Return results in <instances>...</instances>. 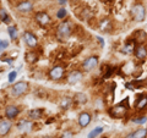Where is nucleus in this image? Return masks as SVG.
<instances>
[{
  "instance_id": "nucleus-31",
  "label": "nucleus",
  "mask_w": 147,
  "mask_h": 138,
  "mask_svg": "<svg viewBox=\"0 0 147 138\" xmlns=\"http://www.w3.org/2000/svg\"><path fill=\"white\" fill-rule=\"evenodd\" d=\"M61 138H74V135L71 132H64V135L61 136Z\"/></svg>"
},
{
  "instance_id": "nucleus-13",
  "label": "nucleus",
  "mask_w": 147,
  "mask_h": 138,
  "mask_svg": "<svg viewBox=\"0 0 147 138\" xmlns=\"http://www.w3.org/2000/svg\"><path fill=\"white\" fill-rule=\"evenodd\" d=\"M80 80H82V73L80 72V71H74V72H71L70 75H69V77H67V82L70 84H75V83H77Z\"/></svg>"
},
{
  "instance_id": "nucleus-4",
  "label": "nucleus",
  "mask_w": 147,
  "mask_h": 138,
  "mask_svg": "<svg viewBox=\"0 0 147 138\" xmlns=\"http://www.w3.org/2000/svg\"><path fill=\"white\" fill-rule=\"evenodd\" d=\"M28 90V83L27 82H17L12 86L11 88V93L15 96H20L22 94H25Z\"/></svg>"
},
{
  "instance_id": "nucleus-19",
  "label": "nucleus",
  "mask_w": 147,
  "mask_h": 138,
  "mask_svg": "<svg viewBox=\"0 0 147 138\" xmlns=\"http://www.w3.org/2000/svg\"><path fill=\"white\" fill-rule=\"evenodd\" d=\"M30 119H40L43 115V109H33L28 113Z\"/></svg>"
},
{
  "instance_id": "nucleus-6",
  "label": "nucleus",
  "mask_w": 147,
  "mask_h": 138,
  "mask_svg": "<svg viewBox=\"0 0 147 138\" xmlns=\"http://www.w3.org/2000/svg\"><path fill=\"white\" fill-rule=\"evenodd\" d=\"M36 21L38 22V23L40 26H47L50 23V17L47 12H44V11H39V12H37L36 13Z\"/></svg>"
},
{
  "instance_id": "nucleus-12",
  "label": "nucleus",
  "mask_w": 147,
  "mask_h": 138,
  "mask_svg": "<svg viewBox=\"0 0 147 138\" xmlns=\"http://www.w3.org/2000/svg\"><path fill=\"white\" fill-rule=\"evenodd\" d=\"M11 123L9 120H1L0 121V136H5L10 132Z\"/></svg>"
},
{
  "instance_id": "nucleus-22",
  "label": "nucleus",
  "mask_w": 147,
  "mask_h": 138,
  "mask_svg": "<svg viewBox=\"0 0 147 138\" xmlns=\"http://www.w3.org/2000/svg\"><path fill=\"white\" fill-rule=\"evenodd\" d=\"M0 18H1V21L4 23H10V21H11L10 16L7 15V12L5 10H0Z\"/></svg>"
},
{
  "instance_id": "nucleus-25",
  "label": "nucleus",
  "mask_w": 147,
  "mask_h": 138,
  "mask_svg": "<svg viewBox=\"0 0 147 138\" xmlns=\"http://www.w3.org/2000/svg\"><path fill=\"white\" fill-rule=\"evenodd\" d=\"M147 121V117L146 116H140V117H136V119H132V122L137 123V125H142Z\"/></svg>"
},
{
  "instance_id": "nucleus-20",
  "label": "nucleus",
  "mask_w": 147,
  "mask_h": 138,
  "mask_svg": "<svg viewBox=\"0 0 147 138\" xmlns=\"http://www.w3.org/2000/svg\"><path fill=\"white\" fill-rule=\"evenodd\" d=\"M74 99H75V102H77L79 104H86L87 103V96L84 93H76Z\"/></svg>"
},
{
  "instance_id": "nucleus-14",
  "label": "nucleus",
  "mask_w": 147,
  "mask_h": 138,
  "mask_svg": "<svg viewBox=\"0 0 147 138\" xmlns=\"http://www.w3.org/2000/svg\"><path fill=\"white\" fill-rule=\"evenodd\" d=\"M32 9H33V5H32V3H30V1H21L17 5V10L21 12H30V11H32Z\"/></svg>"
},
{
  "instance_id": "nucleus-10",
  "label": "nucleus",
  "mask_w": 147,
  "mask_h": 138,
  "mask_svg": "<svg viewBox=\"0 0 147 138\" xmlns=\"http://www.w3.org/2000/svg\"><path fill=\"white\" fill-rule=\"evenodd\" d=\"M18 113H20V110L15 105H10V107H7L5 109V116L7 119H15L18 115Z\"/></svg>"
},
{
  "instance_id": "nucleus-32",
  "label": "nucleus",
  "mask_w": 147,
  "mask_h": 138,
  "mask_svg": "<svg viewBox=\"0 0 147 138\" xmlns=\"http://www.w3.org/2000/svg\"><path fill=\"white\" fill-rule=\"evenodd\" d=\"M97 39L99 40V43H100V44H102V45H104V40H103L102 38H100V37H97Z\"/></svg>"
},
{
  "instance_id": "nucleus-16",
  "label": "nucleus",
  "mask_w": 147,
  "mask_h": 138,
  "mask_svg": "<svg viewBox=\"0 0 147 138\" xmlns=\"http://www.w3.org/2000/svg\"><path fill=\"white\" fill-rule=\"evenodd\" d=\"M135 56L139 59V60H144V59L147 56V50L144 45H139V47H136L135 49Z\"/></svg>"
},
{
  "instance_id": "nucleus-26",
  "label": "nucleus",
  "mask_w": 147,
  "mask_h": 138,
  "mask_svg": "<svg viewBox=\"0 0 147 138\" xmlns=\"http://www.w3.org/2000/svg\"><path fill=\"white\" fill-rule=\"evenodd\" d=\"M70 102H71V99H70V98H63L60 107L65 109V108H67V107H69V104H70Z\"/></svg>"
},
{
  "instance_id": "nucleus-23",
  "label": "nucleus",
  "mask_w": 147,
  "mask_h": 138,
  "mask_svg": "<svg viewBox=\"0 0 147 138\" xmlns=\"http://www.w3.org/2000/svg\"><path fill=\"white\" fill-rule=\"evenodd\" d=\"M7 32H9V36H10L11 39H16L17 38V28L15 26H10V27H9Z\"/></svg>"
},
{
  "instance_id": "nucleus-29",
  "label": "nucleus",
  "mask_w": 147,
  "mask_h": 138,
  "mask_svg": "<svg viewBox=\"0 0 147 138\" xmlns=\"http://www.w3.org/2000/svg\"><path fill=\"white\" fill-rule=\"evenodd\" d=\"M17 77V72L16 71H11L10 73H9V82H13L16 80Z\"/></svg>"
},
{
  "instance_id": "nucleus-18",
  "label": "nucleus",
  "mask_w": 147,
  "mask_h": 138,
  "mask_svg": "<svg viewBox=\"0 0 147 138\" xmlns=\"http://www.w3.org/2000/svg\"><path fill=\"white\" fill-rule=\"evenodd\" d=\"M146 137H147V130L146 128H139V130H136L127 138H146Z\"/></svg>"
},
{
  "instance_id": "nucleus-11",
  "label": "nucleus",
  "mask_w": 147,
  "mask_h": 138,
  "mask_svg": "<svg viewBox=\"0 0 147 138\" xmlns=\"http://www.w3.org/2000/svg\"><path fill=\"white\" fill-rule=\"evenodd\" d=\"M32 127H33V123L28 120H21L17 125V128L22 132H30L32 130Z\"/></svg>"
},
{
  "instance_id": "nucleus-28",
  "label": "nucleus",
  "mask_w": 147,
  "mask_h": 138,
  "mask_svg": "<svg viewBox=\"0 0 147 138\" xmlns=\"http://www.w3.org/2000/svg\"><path fill=\"white\" fill-rule=\"evenodd\" d=\"M7 47H9V42H7V40H0V52L5 50Z\"/></svg>"
},
{
  "instance_id": "nucleus-5",
  "label": "nucleus",
  "mask_w": 147,
  "mask_h": 138,
  "mask_svg": "<svg viewBox=\"0 0 147 138\" xmlns=\"http://www.w3.org/2000/svg\"><path fill=\"white\" fill-rule=\"evenodd\" d=\"M98 65V58L97 56H91L88 59H86L82 64V68L84 71H91Z\"/></svg>"
},
{
  "instance_id": "nucleus-27",
  "label": "nucleus",
  "mask_w": 147,
  "mask_h": 138,
  "mask_svg": "<svg viewBox=\"0 0 147 138\" xmlns=\"http://www.w3.org/2000/svg\"><path fill=\"white\" fill-rule=\"evenodd\" d=\"M67 15V11L65 10V9H60V10L58 11V13H57V17L58 18H64Z\"/></svg>"
},
{
  "instance_id": "nucleus-17",
  "label": "nucleus",
  "mask_w": 147,
  "mask_h": 138,
  "mask_svg": "<svg viewBox=\"0 0 147 138\" xmlns=\"http://www.w3.org/2000/svg\"><path fill=\"white\" fill-rule=\"evenodd\" d=\"M147 105V95H140L136 100V104H135V108L137 110H141L144 109Z\"/></svg>"
},
{
  "instance_id": "nucleus-34",
  "label": "nucleus",
  "mask_w": 147,
  "mask_h": 138,
  "mask_svg": "<svg viewBox=\"0 0 147 138\" xmlns=\"http://www.w3.org/2000/svg\"><path fill=\"white\" fill-rule=\"evenodd\" d=\"M47 138H50V137H47Z\"/></svg>"
},
{
  "instance_id": "nucleus-3",
  "label": "nucleus",
  "mask_w": 147,
  "mask_h": 138,
  "mask_svg": "<svg viewBox=\"0 0 147 138\" xmlns=\"http://www.w3.org/2000/svg\"><path fill=\"white\" fill-rule=\"evenodd\" d=\"M57 34L59 39H66L71 34V25L70 22H61L57 28Z\"/></svg>"
},
{
  "instance_id": "nucleus-33",
  "label": "nucleus",
  "mask_w": 147,
  "mask_h": 138,
  "mask_svg": "<svg viewBox=\"0 0 147 138\" xmlns=\"http://www.w3.org/2000/svg\"><path fill=\"white\" fill-rule=\"evenodd\" d=\"M58 3H59V4H61V5H64V4L66 3V0H58Z\"/></svg>"
},
{
  "instance_id": "nucleus-15",
  "label": "nucleus",
  "mask_w": 147,
  "mask_h": 138,
  "mask_svg": "<svg viewBox=\"0 0 147 138\" xmlns=\"http://www.w3.org/2000/svg\"><path fill=\"white\" fill-rule=\"evenodd\" d=\"M135 49H136V45H135V40H132V42H127L125 45L121 49V53L124 54H132L135 53Z\"/></svg>"
},
{
  "instance_id": "nucleus-1",
  "label": "nucleus",
  "mask_w": 147,
  "mask_h": 138,
  "mask_svg": "<svg viewBox=\"0 0 147 138\" xmlns=\"http://www.w3.org/2000/svg\"><path fill=\"white\" fill-rule=\"evenodd\" d=\"M129 98H125V100L121 103H119L117 105H114V107L110 108L109 110V115L114 119H123L124 116L126 115L127 110H129Z\"/></svg>"
},
{
  "instance_id": "nucleus-9",
  "label": "nucleus",
  "mask_w": 147,
  "mask_h": 138,
  "mask_svg": "<svg viewBox=\"0 0 147 138\" xmlns=\"http://www.w3.org/2000/svg\"><path fill=\"white\" fill-rule=\"evenodd\" d=\"M90 122H91V115L88 113H81L79 115V125L81 127L88 126Z\"/></svg>"
},
{
  "instance_id": "nucleus-7",
  "label": "nucleus",
  "mask_w": 147,
  "mask_h": 138,
  "mask_svg": "<svg viewBox=\"0 0 147 138\" xmlns=\"http://www.w3.org/2000/svg\"><path fill=\"white\" fill-rule=\"evenodd\" d=\"M63 76H64V67H61V66H54L49 72V77L55 81L60 80Z\"/></svg>"
},
{
  "instance_id": "nucleus-30",
  "label": "nucleus",
  "mask_w": 147,
  "mask_h": 138,
  "mask_svg": "<svg viewBox=\"0 0 147 138\" xmlns=\"http://www.w3.org/2000/svg\"><path fill=\"white\" fill-rule=\"evenodd\" d=\"M114 72V67H112V66H109L108 67V71H107V73H105V75L103 76L104 78H108V77H110L112 76V73Z\"/></svg>"
},
{
  "instance_id": "nucleus-8",
  "label": "nucleus",
  "mask_w": 147,
  "mask_h": 138,
  "mask_svg": "<svg viewBox=\"0 0 147 138\" xmlns=\"http://www.w3.org/2000/svg\"><path fill=\"white\" fill-rule=\"evenodd\" d=\"M24 39H25L26 44L28 45L30 48H34L36 45H37V38H36V36L32 34L31 32H25V33H24Z\"/></svg>"
},
{
  "instance_id": "nucleus-2",
  "label": "nucleus",
  "mask_w": 147,
  "mask_h": 138,
  "mask_svg": "<svg viewBox=\"0 0 147 138\" xmlns=\"http://www.w3.org/2000/svg\"><path fill=\"white\" fill-rule=\"evenodd\" d=\"M131 16L136 22H141L145 20L146 16V9L142 4H135L131 9Z\"/></svg>"
},
{
  "instance_id": "nucleus-21",
  "label": "nucleus",
  "mask_w": 147,
  "mask_h": 138,
  "mask_svg": "<svg viewBox=\"0 0 147 138\" xmlns=\"http://www.w3.org/2000/svg\"><path fill=\"white\" fill-rule=\"evenodd\" d=\"M102 132H103V127H96L88 133V138H96L97 136H99Z\"/></svg>"
},
{
  "instance_id": "nucleus-24",
  "label": "nucleus",
  "mask_w": 147,
  "mask_h": 138,
  "mask_svg": "<svg viewBox=\"0 0 147 138\" xmlns=\"http://www.w3.org/2000/svg\"><path fill=\"white\" fill-rule=\"evenodd\" d=\"M37 59H38V58H37V55L34 54V52H31V53H28V54L26 55V60L28 61V62H31V64L32 62H36Z\"/></svg>"
}]
</instances>
